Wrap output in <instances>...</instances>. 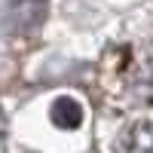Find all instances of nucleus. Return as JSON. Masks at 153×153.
I'll return each instance as SVG.
<instances>
[{"label": "nucleus", "mask_w": 153, "mask_h": 153, "mask_svg": "<svg viewBox=\"0 0 153 153\" xmlns=\"http://www.w3.org/2000/svg\"><path fill=\"white\" fill-rule=\"evenodd\" d=\"M117 153H153V123L129 126L117 141Z\"/></svg>", "instance_id": "f03ea898"}, {"label": "nucleus", "mask_w": 153, "mask_h": 153, "mask_svg": "<svg viewBox=\"0 0 153 153\" xmlns=\"http://www.w3.org/2000/svg\"><path fill=\"white\" fill-rule=\"evenodd\" d=\"M46 0H16V25L19 28H31L43 19Z\"/></svg>", "instance_id": "20e7f679"}, {"label": "nucleus", "mask_w": 153, "mask_h": 153, "mask_svg": "<svg viewBox=\"0 0 153 153\" xmlns=\"http://www.w3.org/2000/svg\"><path fill=\"white\" fill-rule=\"evenodd\" d=\"M49 117H52V123L61 126V129H76L80 120H83V110H80V104H76L74 98H58L52 104V110H49Z\"/></svg>", "instance_id": "7ed1b4c3"}, {"label": "nucleus", "mask_w": 153, "mask_h": 153, "mask_svg": "<svg viewBox=\"0 0 153 153\" xmlns=\"http://www.w3.org/2000/svg\"><path fill=\"white\" fill-rule=\"evenodd\" d=\"M101 76L126 104H153V40L107 49Z\"/></svg>", "instance_id": "f257e3e1"}]
</instances>
